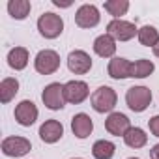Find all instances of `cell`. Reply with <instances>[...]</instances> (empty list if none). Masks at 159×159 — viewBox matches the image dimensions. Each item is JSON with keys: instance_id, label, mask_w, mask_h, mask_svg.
Masks as SVG:
<instances>
[{"instance_id": "16", "label": "cell", "mask_w": 159, "mask_h": 159, "mask_svg": "<svg viewBox=\"0 0 159 159\" xmlns=\"http://www.w3.org/2000/svg\"><path fill=\"white\" fill-rule=\"evenodd\" d=\"M94 52L101 58H111L116 52V39L109 34H101L94 41Z\"/></svg>"}, {"instance_id": "3", "label": "cell", "mask_w": 159, "mask_h": 159, "mask_svg": "<svg viewBox=\"0 0 159 159\" xmlns=\"http://www.w3.org/2000/svg\"><path fill=\"white\" fill-rule=\"evenodd\" d=\"M116 99H118L116 92L111 86H99L90 96V101H92V107L96 112H111L116 107Z\"/></svg>"}, {"instance_id": "27", "label": "cell", "mask_w": 159, "mask_h": 159, "mask_svg": "<svg viewBox=\"0 0 159 159\" xmlns=\"http://www.w3.org/2000/svg\"><path fill=\"white\" fill-rule=\"evenodd\" d=\"M152 51H153V54H155V56L159 58V41H157V45H155V47H153Z\"/></svg>"}, {"instance_id": "23", "label": "cell", "mask_w": 159, "mask_h": 159, "mask_svg": "<svg viewBox=\"0 0 159 159\" xmlns=\"http://www.w3.org/2000/svg\"><path fill=\"white\" fill-rule=\"evenodd\" d=\"M155 66L152 60H146V58H140L137 62H133V71H131V77H137V79H146L153 73Z\"/></svg>"}, {"instance_id": "9", "label": "cell", "mask_w": 159, "mask_h": 159, "mask_svg": "<svg viewBox=\"0 0 159 159\" xmlns=\"http://www.w3.org/2000/svg\"><path fill=\"white\" fill-rule=\"evenodd\" d=\"M67 67L71 73L75 75H84L90 71L92 67V58L88 52L81 51V49H77V51H71L69 56H67Z\"/></svg>"}, {"instance_id": "24", "label": "cell", "mask_w": 159, "mask_h": 159, "mask_svg": "<svg viewBox=\"0 0 159 159\" xmlns=\"http://www.w3.org/2000/svg\"><path fill=\"white\" fill-rule=\"evenodd\" d=\"M105 10H107L114 19H120L122 15L127 13L129 2H127V0H109V2H105Z\"/></svg>"}, {"instance_id": "10", "label": "cell", "mask_w": 159, "mask_h": 159, "mask_svg": "<svg viewBox=\"0 0 159 159\" xmlns=\"http://www.w3.org/2000/svg\"><path fill=\"white\" fill-rule=\"evenodd\" d=\"M99 10L94 4H83L75 13V23L81 28H94L99 23Z\"/></svg>"}, {"instance_id": "28", "label": "cell", "mask_w": 159, "mask_h": 159, "mask_svg": "<svg viewBox=\"0 0 159 159\" xmlns=\"http://www.w3.org/2000/svg\"><path fill=\"white\" fill-rule=\"evenodd\" d=\"M71 159H83V157H71Z\"/></svg>"}, {"instance_id": "20", "label": "cell", "mask_w": 159, "mask_h": 159, "mask_svg": "<svg viewBox=\"0 0 159 159\" xmlns=\"http://www.w3.org/2000/svg\"><path fill=\"white\" fill-rule=\"evenodd\" d=\"M114 152H116V146L111 140H105V139L96 140L94 146H92V155L96 159H112Z\"/></svg>"}, {"instance_id": "4", "label": "cell", "mask_w": 159, "mask_h": 159, "mask_svg": "<svg viewBox=\"0 0 159 159\" xmlns=\"http://www.w3.org/2000/svg\"><path fill=\"white\" fill-rule=\"evenodd\" d=\"M34 67L41 75H52L60 67V54L52 49H43L36 54Z\"/></svg>"}, {"instance_id": "17", "label": "cell", "mask_w": 159, "mask_h": 159, "mask_svg": "<svg viewBox=\"0 0 159 159\" xmlns=\"http://www.w3.org/2000/svg\"><path fill=\"white\" fill-rule=\"evenodd\" d=\"M8 64L15 71H21L28 66V51L25 47H13L8 52Z\"/></svg>"}, {"instance_id": "2", "label": "cell", "mask_w": 159, "mask_h": 159, "mask_svg": "<svg viewBox=\"0 0 159 159\" xmlns=\"http://www.w3.org/2000/svg\"><path fill=\"white\" fill-rule=\"evenodd\" d=\"M38 30H39V34H41L43 38L54 39V38H58V36L62 34V30H64V21H62L60 15L47 11V13L39 15V19H38Z\"/></svg>"}, {"instance_id": "26", "label": "cell", "mask_w": 159, "mask_h": 159, "mask_svg": "<svg viewBox=\"0 0 159 159\" xmlns=\"http://www.w3.org/2000/svg\"><path fill=\"white\" fill-rule=\"evenodd\" d=\"M150 157H152V159H159V144H155V146L150 150Z\"/></svg>"}, {"instance_id": "29", "label": "cell", "mask_w": 159, "mask_h": 159, "mask_svg": "<svg viewBox=\"0 0 159 159\" xmlns=\"http://www.w3.org/2000/svg\"><path fill=\"white\" fill-rule=\"evenodd\" d=\"M129 159H139V157H129Z\"/></svg>"}, {"instance_id": "7", "label": "cell", "mask_w": 159, "mask_h": 159, "mask_svg": "<svg viewBox=\"0 0 159 159\" xmlns=\"http://www.w3.org/2000/svg\"><path fill=\"white\" fill-rule=\"evenodd\" d=\"M2 153L8 157H23L32 150V144L25 137H8L2 140Z\"/></svg>"}, {"instance_id": "14", "label": "cell", "mask_w": 159, "mask_h": 159, "mask_svg": "<svg viewBox=\"0 0 159 159\" xmlns=\"http://www.w3.org/2000/svg\"><path fill=\"white\" fill-rule=\"evenodd\" d=\"M109 77L116 79V81H120V79H127L131 77V71H133V62H129L127 58H122V56H116L109 62Z\"/></svg>"}, {"instance_id": "25", "label": "cell", "mask_w": 159, "mask_h": 159, "mask_svg": "<svg viewBox=\"0 0 159 159\" xmlns=\"http://www.w3.org/2000/svg\"><path fill=\"white\" fill-rule=\"evenodd\" d=\"M148 125H150L152 135H153V137H159V114L153 116V118H150V120H148Z\"/></svg>"}, {"instance_id": "22", "label": "cell", "mask_w": 159, "mask_h": 159, "mask_svg": "<svg viewBox=\"0 0 159 159\" xmlns=\"http://www.w3.org/2000/svg\"><path fill=\"white\" fill-rule=\"evenodd\" d=\"M139 41H140V45L153 49V47L157 45V41H159V32H157V28H155V26H150V25L139 28Z\"/></svg>"}, {"instance_id": "8", "label": "cell", "mask_w": 159, "mask_h": 159, "mask_svg": "<svg viewBox=\"0 0 159 159\" xmlns=\"http://www.w3.org/2000/svg\"><path fill=\"white\" fill-rule=\"evenodd\" d=\"M64 96H66L67 103L79 105L90 96V90H88V84L84 81H69L64 84Z\"/></svg>"}, {"instance_id": "1", "label": "cell", "mask_w": 159, "mask_h": 159, "mask_svg": "<svg viewBox=\"0 0 159 159\" xmlns=\"http://www.w3.org/2000/svg\"><path fill=\"white\" fill-rule=\"evenodd\" d=\"M125 103L133 112H142L152 103V90L146 86H131L125 94Z\"/></svg>"}, {"instance_id": "18", "label": "cell", "mask_w": 159, "mask_h": 159, "mask_svg": "<svg viewBox=\"0 0 159 159\" xmlns=\"http://www.w3.org/2000/svg\"><path fill=\"white\" fill-rule=\"evenodd\" d=\"M19 92V81L13 77H6L0 83V101L2 103H10Z\"/></svg>"}, {"instance_id": "15", "label": "cell", "mask_w": 159, "mask_h": 159, "mask_svg": "<svg viewBox=\"0 0 159 159\" xmlns=\"http://www.w3.org/2000/svg\"><path fill=\"white\" fill-rule=\"evenodd\" d=\"M64 135V127L58 120H47L45 124H41L39 127V139L47 144H54L62 139Z\"/></svg>"}, {"instance_id": "11", "label": "cell", "mask_w": 159, "mask_h": 159, "mask_svg": "<svg viewBox=\"0 0 159 159\" xmlns=\"http://www.w3.org/2000/svg\"><path fill=\"white\" fill-rule=\"evenodd\" d=\"M105 129L114 137H124L131 129V122L122 112H111L109 118L105 120Z\"/></svg>"}, {"instance_id": "21", "label": "cell", "mask_w": 159, "mask_h": 159, "mask_svg": "<svg viewBox=\"0 0 159 159\" xmlns=\"http://www.w3.org/2000/svg\"><path fill=\"white\" fill-rule=\"evenodd\" d=\"M124 142L129 146V148H142L146 142H148V135L140 129V127H131L125 135H124Z\"/></svg>"}, {"instance_id": "12", "label": "cell", "mask_w": 159, "mask_h": 159, "mask_svg": "<svg viewBox=\"0 0 159 159\" xmlns=\"http://www.w3.org/2000/svg\"><path fill=\"white\" fill-rule=\"evenodd\" d=\"M38 107L32 103V101H28V99H25V101H21L17 107H15V120H17V124H21V125H25V127H30L36 120H38Z\"/></svg>"}, {"instance_id": "19", "label": "cell", "mask_w": 159, "mask_h": 159, "mask_svg": "<svg viewBox=\"0 0 159 159\" xmlns=\"http://www.w3.org/2000/svg\"><path fill=\"white\" fill-rule=\"evenodd\" d=\"M30 10H32V6H30L28 0H10V2H8V11L17 21L26 19L28 13H30Z\"/></svg>"}, {"instance_id": "5", "label": "cell", "mask_w": 159, "mask_h": 159, "mask_svg": "<svg viewBox=\"0 0 159 159\" xmlns=\"http://www.w3.org/2000/svg\"><path fill=\"white\" fill-rule=\"evenodd\" d=\"M107 34L112 36L114 39L118 41H129L133 39L135 36H139V28L129 23V21H124V19H112L109 25H107Z\"/></svg>"}, {"instance_id": "13", "label": "cell", "mask_w": 159, "mask_h": 159, "mask_svg": "<svg viewBox=\"0 0 159 159\" xmlns=\"http://www.w3.org/2000/svg\"><path fill=\"white\" fill-rule=\"evenodd\" d=\"M92 129H94V122H92V118L88 114L79 112V114H75L71 118V131H73V135L77 139H86V137H90Z\"/></svg>"}, {"instance_id": "6", "label": "cell", "mask_w": 159, "mask_h": 159, "mask_svg": "<svg viewBox=\"0 0 159 159\" xmlns=\"http://www.w3.org/2000/svg\"><path fill=\"white\" fill-rule=\"evenodd\" d=\"M43 105L51 111H60L66 105V96H64V84L60 83H51L45 86L43 94H41Z\"/></svg>"}]
</instances>
